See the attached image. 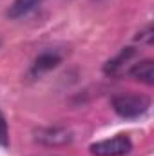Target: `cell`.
<instances>
[{
	"instance_id": "1",
	"label": "cell",
	"mask_w": 154,
	"mask_h": 156,
	"mask_svg": "<svg viewBox=\"0 0 154 156\" xmlns=\"http://www.w3.org/2000/svg\"><path fill=\"white\" fill-rule=\"evenodd\" d=\"M151 107V100L143 94H120L113 98V109L116 115L127 120L143 116Z\"/></svg>"
},
{
	"instance_id": "2",
	"label": "cell",
	"mask_w": 154,
	"mask_h": 156,
	"mask_svg": "<svg viewBox=\"0 0 154 156\" xmlns=\"http://www.w3.org/2000/svg\"><path fill=\"white\" fill-rule=\"evenodd\" d=\"M132 142L125 134H118L109 140H102L91 145V153L94 156H125L131 153Z\"/></svg>"
},
{
	"instance_id": "3",
	"label": "cell",
	"mask_w": 154,
	"mask_h": 156,
	"mask_svg": "<svg viewBox=\"0 0 154 156\" xmlns=\"http://www.w3.org/2000/svg\"><path fill=\"white\" fill-rule=\"evenodd\" d=\"M35 140L45 147H64L73 142V133L67 127H38L35 131Z\"/></svg>"
},
{
	"instance_id": "4",
	"label": "cell",
	"mask_w": 154,
	"mask_h": 156,
	"mask_svg": "<svg viewBox=\"0 0 154 156\" xmlns=\"http://www.w3.org/2000/svg\"><path fill=\"white\" fill-rule=\"evenodd\" d=\"M60 62H62V56H60L56 51H44L42 55L37 56V60L33 62L31 75H33V76H40V75H44V73L54 69Z\"/></svg>"
},
{
	"instance_id": "5",
	"label": "cell",
	"mask_w": 154,
	"mask_h": 156,
	"mask_svg": "<svg viewBox=\"0 0 154 156\" xmlns=\"http://www.w3.org/2000/svg\"><path fill=\"white\" fill-rule=\"evenodd\" d=\"M129 75L147 85H152L154 83V60L147 58V60H142L138 64L132 66V69L129 71Z\"/></svg>"
},
{
	"instance_id": "6",
	"label": "cell",
	"mask_w": 154,
	"mask_h": 156,
	"mask_svg": "<svg viewBox=\"0 0 154 156\" xmlns=\"http://www.w3.org/2000/svg\"><path fill=\"white\" fill-rule=\"evenodd\" d=\"M42 0H13V4L9 5L7 9V18L11 20H16V18H22L26 15H29L33 9H37L40 5Z\"/></svg>"
},
{
	"instance_id": "7",
	"label": "cell",
	"mask_w": 154,
	"mask_h": 156,
	"mask_svg": "<svg viewBox=\"0 0 154 156\" xmlns=\"http://www.w3.org/2000/svg\"><path fill=\"white\" fill-rule=\"evenodd\" d=\"M134 56V49L132 47H125V49H121V53L113 58V60H109L107 64H105V73H116L125 62H129L131 58Z\"/></svg>"
},
{
	"instance_id": "8",
	"label": "cell",
	"mask_w": 154,
	"mask_h": 156,
	"mask_svg": "<svg viewBox=\"0 0 154 156\" xmlns=\"http://www.w3.org/2000/svg\"><path fill=\"white\" fill-rule=\"evenodd\" d=\"M0 147H9V129H7V122L5 116L0 109Z\"/></svg>"
},
{
	"instance_id": "9",
	"label": "cell",
	"mask_w": 154,
	"mask_h": 156,
	"mask_svg": "<svg viewBox=\"0 0 154 156\" xmlns=\"http://www.w3.org/2000/svg\"><path fill=\"white\" fill-rule=\"evenodd\" d=\"M138 40H143V42L151 44V42H152V27H151V26H147V27H145V31H143V33H140Z\"/></svg>"
}]
</instances>
